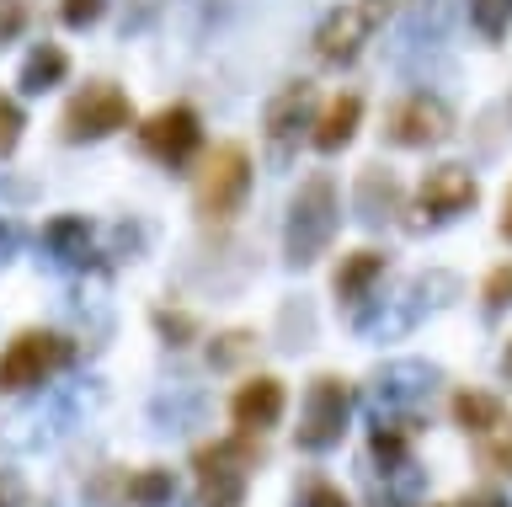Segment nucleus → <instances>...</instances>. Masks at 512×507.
<instances>
[{
  "label": "nucleus",
  "instance_id": "nucleus-9",
  "mask_svg": "<svg viewBox=\"0 0 512 507\" xmlns=\"http://www.w3.org/2000/svg\"><path fill=\"white\" fill-rule=\"evenodd\" d=\"M379 17H384V0H352V6H336L331 17L320 22V33H315V54L326 59V65L358 59V49L379 27Z\"/></svg>",
  "mask_w": 512,
  "mask_h": 507
},
{
  "label": "nucleus",
  "instance_id": "nucleus-19",
  "mask_svg": "<svg viewBox=\"0 0 512 507\" xmlns=\"http://www.w3.org/2000/svg\"><path fill=\"white\" fill-rule=\"evenodd\" d=\"M64 75H70V54H64L59 43H38L22 65V91L27 97H43V91H54Z\"/></svg>",
  "mask_w": 512,
  "mask_h": 507
},
{
  "label": "nucleus",
  "instance_id": "nucleus-37",
  "mask_svg": "<svg viewBox=\"0 0 512 507\" xmlns=\"http://www.w3.org/2000/svg\"><path fill=\"white\" fill-rule=\"evenodd\" d=\"M502 369H507V379H512V342H507V353H502Z\"/></svg>",
  "mask_w": 512,
  "mask_h": 507
},
{
  "label": "nucleus",
  "instance_id": "nucleus-10",
  "mask_svg": "<svg viewBox=\"0 0 512 507\" xmlns=\"http://www.w3.org/2000/svg\"><path fill=\"white\" fill-rule=\"evenodd\" d=\"M384 134H390V145H406V150H427V145H443L448 134H454V113L427 97V91H416V97L395 102L390 118H384Z\"/></svg>",
  "mask_w": 512,
  "mask_h": 507
},
{
  "label": "nucleus",
  "instance_id": "nucleus-11",
  "mask_svg": "<svg viewBox=\"0 0 512 507\" xmlns=\"http://www.w3.org/2000/svg\"><path fill=\"white\" fill-rule=\"evenodd\" d=\"M432 385H438V369H432V363H416V358L384 363V369L374 374L379 417H416V406L432 395Z\"/></svg>",
  "mask_w": 512,
  "mask_h": 507
},
{
  "label": "nucleus",
  "instance_id": "nucleus-26",
  "mask_svg": "<svg viewBox=\"0 0 512 507\" xmlns=\"http://www.w3.org/2000/svg\"><path fill=\"white\" fill-rule=\"evenodd\" d=\"M470 11H475L480 33H486V38H502V22H507L512 0H470Z\"/></svg>",
  "mask_w": 512,
  "mask_h": 507
},
{
  "label": "nucleus",
  "instance_id": "nucleus-36",
  "mask_svg": "<svg viewBox=\"0 0 512 507\" xmlns=\"http://www.w3.org/2000/svg\"><path fill=\"white\" fill-rule=\"evenodd\" d=\"M502 235L512 241V193H507V209H502Z\"/></svg>",
  "mask_w": 512,
  "mask_h": 507
},
{
  "label": "nucleus",
  "instance_id": "nucleus-1",
  "mask_svg": "<svg viewBox=\"0 0 512 507\" xmlns=\"http://www.w3.org/2000/svg\"><path fill=\"white\" fill-rule=\"evenodd\" d=\"M256 465H262V443H256V433L203 443V449L192 454V470H198V497H192V507H240Z\"/></svg>",
  "mask_w": 512,
  "mask_h": 507
},
{
  "label": "nucleus",
  "instance_id": "nucleus-7",
  "mask_svg": "<svg viewBox=\"0 0 512 507\" xmlns=\"http://www.w3.org/2000/svg\"><path fill=\"white\" fill-rule=\"evenodd\" d=\"M454 289H459V283L448 273H427V278H416L390 310H358V331H363V337H374V342L400 337V331H411L416 321H422L427 305H443V299H432V294H454Z\"/></svg>",
  "mask_w": 512,
  "mask_h": 507
},
{
  "label": "nucleus",
  "instance_id": "nucleus-22",
  "mask_svg": "<svg viewBox=\"0 0 512 507\" xmlns=\"http://www.w3.org/2000/svg\"><path fill=\"white\" fill-rule=\"evenodd\" d=\"M123 491H128V502H134V507H166V502L176 497V481H171V470L150 465V470L128 475Z\"/></svg>",
  "mask_w": 512,
  "mask_h": 507
},
{
  "label": "nucleus",
  "instance_id": "nucleus-13",
  "mask_svg": "<svg viewBox=\"0 0 512 507\" xmlns=\"http://www.w3.org/2000/svg\"><path fill=\"white\" fill-rule=\"evenodd\" d=\"M310 113H315V91L304 86V81L283 86L278 97L267 102L262 129H267V150H272V161H288V155H294V145H299V134H304V129H315Z\"/></svg>",
  "mask_w": 512,
  "mask_h": 507
},
{
  "label": "nucleus",
  "instance_id": "nucleus-28",
  "mask_svg": "<svg viewBox=\"0 0 512 507\" xmlns=\"http://www.w3.org/2000/svg\"><path fill=\"white\" fill-rule=\"evenodd\" d=\"M155 326H160V337H166L171 347H182L192 331H198V326H192V315H182V310H155Z\"/></svg>",
  "mask_w": 512,
  "mask_h": 507
},
{
  "label": "nucleus",
  "instance_id": "nucleus-29",
  "mask_svg": "<svg viewBox=\"0 0 512 507\" xmlns=\"http://www.w3.org/2000/svg\"><path fill=\"white\" fill-rule=\"evenodd\" d=\"M102 6L107 0H64L59 17H64V27H91L96 17H102Z\"/></svg>",
  "mask_w": 512,
  "mask_h": 507
},
{
  "label": "nucleus",
  "instance_id": "nucleus-4",
  "mask_svg": "<svg viewBox=\"0 0 512 507\" xmlns=\"http://www.w3.org/2000/svg\"><path fill=\"white\" fill-rule=\"evenodd\" d=\"M64 363H70V342L59 337V331H16L6 342V353H0V395H22L32 385H43V379H54Z\"/></svg>",
  "mask_w": 512,
  "mask_h": 507
},
{
  "label": "nucleus",
  "instance_id": "nucleus-17",
  "mask_svg": "<svg viewBox=\"0 0 512 507\" xmlns=\"http://www.w3.org/2000/svg\"><path fill=\"white\" fill-rule=\"evenodd\" d=\"M400 209V182L390 177V171H379V166H363V177H358V219L363 225H384Z\"/></svg>",
  "mask_w": 512,
  "mask_h": 507
},
{
  "label": "nucleus",
  "instance_id": "nucleus-14",
  "mask_svg": "<svg viewBox=\"0 0 512 507\" xmlns=\"http://www.w3.org/2000/svg\"><path fill=\"white\" fill-rule=\"evenodd\" d=\"M283 379H272V374H256L246 379V385L235 390V401H230V417L240 433H262V427H278L283 417Z\"/></svg>",
  "mask_w": 512,
  "mask_h": 507
},
{
  "label": "nucleus",
  "instance_id": "nucleus-31",
  "mask_svg": "<svg viewBox=\"0 0 512 507\" xmlns=\"http://www.w3.org/2000/svg\"><path fill=\"white\" fill-rule=\"evenodd\" d=\"M486 465L512 470V438H507V443H486Z\"/></svg>",
  "mask_w": 512,
  "mask_h": 507
},
{
  "label": "nucleus",
  "instance_id": "nucleus-5",
  "mask_svg": "<svg viewBox=\"0 0 512 507\" xmlns=\"http://www.w3.org/2000/svg\"><path fill=\"white\" fill-rule=\"evenodd\" d=\"M347 422H352V390H347V379H336V374H320L310 395H304V411H299V449L304 454H326L342 443L347 433Z\"/></svg>",
  "mask_w": 512,
  "mask_h": 507
},
{
  "label": "nucleus",
  "instance_id": "nucleus-27",
  "mask_svg": "<svg viewBox=\"0 0 512 507\" xmlns=\"http://www.w3.org/2000/svg\"><path fill=\"white\" fill-rule=\"evenodd\" d=\"M22 27H27V0H0V49L22 38Z\"/></svg>",
  "mask_w": 512,
  "mask_h": 507
},
{
  "label": "nucleus",
  "instance_id": "nucleus-32",
  "mask_svg": "<svg viewBox=\"0 0 512 507\" xmlns=\"http://www.w3.org/2000/svg\"><path fill=\"white\" fill-rule=\"evenodd\" d=\"M155 11H160V0H139V11H134V17H128V22H123V33H139V27H144V22H150V17H155Z\"/></svg>",
  "mask_w": 512,
  "mask_h": 507
},
{
  "label": "nucleus",
  "instance_id": "nucleus-30",
  "mask_svg": "<svg viewBox=\"0 0 512 507\" xmlns=\"http://www.w3.org/2000/svg\"><path fill=\"white\" fill-rule=\"evenodd\" d=\"M299 507H352V502L342 497V486L315 481V486H304V491H299Z\"/></svg>",
  "mask_w": 512,
  "mask_h": 507
},
{
  "label": "nucleus",
  "instance_id": "nucleus-8",
  "mask_svg": "<svg viewBox=\"0 0 512 507\" xmlns=\"http://www.w3.org/2000/svg\"><path fill=\"white\" fill-rule=\"evenodd\" d=\"M198 139H203V123H198V113L192 107H160V113L139 129V145H144V155L150 161H160L166 171H176V166H187L192 155H198Z\"/></svg>",
  "mask_w": 512,
  "mask_h": 507
},
{
  "label": "nucleus",
  "instance_id": "nucleus-25",
  "mask_svg": "<svg viewBox=\"0 0 512 507\" xmlns=\"http://www.w3.org/2000/svg\"><path fill=\"white\" fill-rule=\"evenodd\" d=\"M480 299H486V310H491V315H502V310L512 305V262H502V267H496V273L486 278Z\"/></svg>",
  "mask_w": 512,
  "mask_h": 507
},
{
  "label": "nucleus",
  "instance_id": "nucleus-20",
  "mask_svg": "<svg viewBox=\"0 0 512 507\" xmlns=\"http://www.w3.org/2000/svg\"><path fill=\"white\" fill-rule=\"evenodd\" d=\"M358 118H363V102L358 97H336L331 107H326V113H320V123H315V150H342L347 145V139L352 134H358Z\"/></svg>",
  "mask_w": 512,
  "mask_h": 507
},
{
  "label": "nucleus",
  "instance_id": "nucleus-24",
  "mask_svg": "<svg viewBox=\"0 0 512 507\" xmlns=\"http://www.w3.org/2000/svg\"><path fill=\"white\" fill-rule=\"evenodd\" d=\"M22 129H27V118H22V107H16L11 97H0V161L22 145Z\"/></svg>",
  "mask_w": 512,
  "mask_h": 507
},
{
  "label": "nucleus",
  "instance_id": "nucleus-15",
  "mask_svg": "<svg viewBox=\"0 0 512 507\" xmlns=\"http://www.w3.org/2000/svg\"><path fill=\"white\" fill-rule=\"evenodd\" d=\"M379 278H384V251H352V257H342V267H336L331 289L342 305H368V294H374Z\"/></svg>",
  "mask_w": 512,
  "mask_h": 507
},
{
  "label": "nucleus",
  "instance_id": "nucleus-35",
  "mask_svg": "<svg viewBox=\"0 0 512 507\" xmlns=\"http://www.w3.org/2000/svg\"><path fill=\"white\" fill-rule=\"evenodd\" d=\"M0 507H22V491H16V481H0Z\"/></svg>",
  "mask_w": 512,
  "mask_h": 507
},
{
  "label": "nucleus",
  "instance_id": "nucleus-3",
  "mask_svg": "<svg viewBox=\"0 0 512 507\" xmlns=\"http://www.w3.org/2000/svg\"><path fill=\"white\" fill-rule=\"evenodd\" d=\"M251 193V155L240 145H214V155L198 171V187H192V203H198V219L208 225H224Z\"/></svg>",
  "mask_w": 512,
  "mask_h": 507
},
{
  "label": "nucleus",
  "instance_id": "nucleus-18",
  "mask_svg": "<svg viewBox=\"0 0 512 507\" xmlns=\"http://www.w3.org/2000/svg\"><path fill=\"white\" fill-rule=\"evenodd\" d=\"M454 422L464 427V433L486 438V433H496V427L507 422V406L496 401V395H486V390H459L454 395Z\"/></svg>",
  "mask_w": 512,
  "mask_h": 507
},
{
  "label": "nucleus",
  "instance_id": "nucleus-16",
  "mask_svg": "<svg viewBox=\"0 0 512 507\" xmlns=\"http://www.w3.org/2000/svg\"><path fill=\"white\" fill-rule=\"evenodd\" d=\"M43 246L59 267H86L91 262V225L80 214H59L43 225Z\"/></svg>",
  "mask_w": 512,
  "mask_h": 507
},
{
  "label": "nucleus",
  "instance_id": "nucleus-34",
  "mask_svg": "<svg viewBox=\"0 0 512 507\" xmlns=\"http://www.w3.org/2000/svg\"><path fill=\"white\" fill-rule=\"evenodd\" d=\"M16 241H22V235H16V225H11V219H0V262H11Z\"/></svg>",
  "mask_w": 512,
  "mask_h": 507
},
{
  "label": "nucleus",
  "instance_id": "nucleus-21",
  "mask_svg": "<svg viewBox=\"0 0 512 507\" xmlns=\"http://www.w3.org/2000/svg\"><path fill=\"white\" fill-rule=\"evenodd\" d=\"M448 17H454V6L448 0H411V17H406V43H438L448 33Z\"/></svg>",
  "mask_w": 512,
  "mask_h": 507
},
{
  "label": "nucleus",
  "instance_id": "nucleus-2",
  "mask_svg": "<svg viewBox=\"0 0 512 507\" xmlns=\"http://www.w3.org/2000/svg\"><path fill=\"white\" fill-rule=\"evenodd\" d=\"M336 182L326 177V171H315V177L299 182L294 203H288V230H283V257L288 267H310L320 251L331 246L336 235Z\"/></svg>",
  "mask_w": 512,
  "mask_h": 507
},
{
  "label": "nucleus",
  "instance_id": "nucleus-6",
  "mask_svg": "<svg viewBox=\"0 0 512 507\" xmlns=\"http://www.w3.org/2000/svg\"><path fill=\"white\" fill-rule=\"evenodd\" d=\"M128 123H134V102H128L118 86L96 81V86H86L70 107H64L59 129H64L70 145H91V139H107V134L128 129Z\"/></svg>",
  "mask_w": 512,
  "mask_h": 507
},
{
  "label": "nucleus",
  "instance_id": "nucleus-12",
  "mask_svg": "<svg viewBox=\"0 0 512 507\" xmlns=\"http://www.w3.org/2000/svg\"><path fill=\"white\" fill-rule=\"evenodd\" d=\"M475 198H480V187H475V177H470L464 166H438V171H427L422 187H416V209H422L416 230H422V225H443V219L475 209Z\"/></svg>",
  "mask_w": 512,
  "mask_h": 507
},
{
  "label": "nucleus",
  "instance_id": "nucleus-33",
  "mask_svg": "<svg viewBox=\"0 0 512 507\" xmlns=\"http://www.w3.org/2000/svg\"><path fill=\"white\" fill-rule=\"evenodd\" d=\"M459 507H507V497H502V491H470Z\"/></svg>",
  "mask_w": 512,
  "mask_h": 507
},
{
  "label": "nucleus",
  "instance_id": "nucleus-23",
  "mask_svg": "<svg viewBox=\"0 0 512 507\" xmlns=\"http://www.w3.org/2000/svg\"><path fill=\"white\" fill-rule=\"evenodd\" d=\"M251 347H256V342H251V331H224V337L208 347V363H214V369H235V363L246 358Z\"/></svg>",
  "mask_w": 512,
  "mask_h": 507
}]
</instances>
